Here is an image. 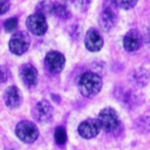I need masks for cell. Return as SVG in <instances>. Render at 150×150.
I'll list each match as a JSON object with an SVG mask.
<instances>
[{"label": "cell", "instance_id": "1", "mask_svg": "<svg viewBox=\"0 0 150 150\" xmlns=\"http://www.w3.org/2000/svg\"><path fill=\"white\" fill-rule=\"evenodd\" d=\"M97 119L101 129L108 134H118L123 129V123L118 112L112 107L103 108Z\"/></svg>", "mask_w": 150, "mask_h": 150}, {"label": "cell", "instance_id": "2", "mask_svg": "<svg viewBox=\"0 0 150 150\" xmlns=\"http://www.w3.org/2000/svg\"><path fill=\"white\" fill-rule=\"evenodd\" d=\"M103 88L102 78L93 72H87L82 75L79 81V89L85 98H93L98 95Z\"/></svg>", "mask_w": 150, "mask_h": 150}, {"label": "cell", "instance_id": "3", "mask_svg": "<svg viewBox=\"0 0 150 150\" xmlns=\"http://www.w3.org/2000/svg\"><path fill=\"white\" fill-rule=\"evenodd\" d=\"M118 4L116 1H106L98 17V24L103 31L108 32L116 25L118 20Z\"/></svg>", "mask_w": 150, "mask_h": 150}, {"label": "cell", "instance_id": "4", "mask_svg": "<svg viewBox=\"0 0 150 150\" xmlns=\"http://www.w3.org/2000/svg\"><path fill=\"white\" fill-rule=\"evenodd\" d=\"M15 134L24 144H33L38 139L39 131L34 123L28 120H23L16 125Z\"/></svg>", "mask_w": 150, "mask_h": 150}, {"label": "cell", "instance_id": "5", "mask_svg": "<svg viewBox=\"0 0 150 150\" xmlns=\"http://www.w3.org/2000/svg\"><path fill=\"white\" fill-rule=\"evenodd\" d=\"M31 38L26 31H18L14 33L8 42V48L12 54L20 56L25 54L29 48Z\"/></svg>", "mask_w": 150, "mask_h": 150}, {"label": "cell", "instance_id": "6", "mask_svg": "<svg viewBox=\"0 0 150 150\" xmlns=\"http://www.w3.org/2000/svg\"><path fill=\"white\" fill-rule=\"evenodd\" d=\"M54 115V107L46 99H43L36 103L33 108L32 116L38 123H48Z\"/></svg>", "mask_w": 150, "mask_h": 150}, {"label": "cell", "instance_id": "7", "mask_svg": "<svg viewBox=\"0 0 150 150\" xmlns=\"http://www.w3.org/2000/svg\"><path fill=\"white\" fill-rule=\"evenodd\" d=\"M26 25L28 30L36 36L44 35L48 28L46 17L39 13H35L28 17Z\"/></svg>", "mask_w": 150, "mask_h": 150}, {"label": "cell", "instance_id": "8", "mask_svg": "<svg viewBox=\"0 0 150 150\" xmlns=\"http://www.w3.org/2000/svg\"><path fill=\"white\" fill-rule=\"evenodd\" d=\"M65 57L59 51H50L46 54L44 65L46 69L51 74H59L64 69Z\"/></svg>", "mask_w": 150, "mask_h": 150}, {"label": "cell", "instance_id": "9", "mask_svg": "<svg viewBox=\"0 0 150 150\" xmlns=\"http://www.w3.org/2000/svg\"><path fill=\"white\" fill-rule=\"evenodd\" d=\"M101 131V127L97 118H87L79 125L78 132L82 138L91 139L95 138Z\"/></svg>", "mask_w": 150, "mask_h": 150}, {"label": "cell", "instance_id": "10", "mask_svg": "<svg viewBox=\"0 0 150 150\" xmlns=\"http://www.w3.org/2000/svg\"><path fill=\"white\" fill-rule=\"evenodd\" d=\"M20 79L28 88H33L37 85L38 81V72L31 64H24L19 68Z\"/></svg>", "mask_w": 150, "mask_h": 150}, {"label": "cell", "instance_id": "11", "mask_svg": "<svg viewBox=\"0 0 150 150\" xmlns=\"http://www.w3.org/2000/svg\"><path fill=\"white\" fill-rule=\"evenodd\" d=\"M4 101L8 108L16 109L23 103V93L16 86H9L4 93Z\"/></svg>", "mask_w": 150, "mask_h": 150}, {"label": "cell", "instance_id": "12", "mask_svg": "<svg viewBox=\"0 0 150 150\" xmlns=\"http://www.w3.org/2000/svg\"><path fill=\"white\" fill-rule=\"evenodd\" d=\"M84 43L88 51L95 53L100 51L103 47V38L97 29L91 28L86 33Z\"/></svg>", "mask_w": 150, "mask_h": 150}, {"label": "cell", "instance_id": "13", "mask_svg": "<svg viewBox=\"0 0 150 150\" xmlns=\"http://www.w3.org/2000/svg\"><path fill=\"white\" fill-rule=\"evenodd\" d=\"M123 47L128 52L139 50L143 44V37L139 30L131 29L125 34L123 40Z\"/></svg>", "mask_w": 150, "mask_h": 150}, {"label": "cell", "instance_id": "14", "mask_svg": "<svg viewBox=\"0 0 150 150\" xmlns=\"http://www.w3.org/2000/svg\"><path fill=\"white\" fill-rule=\"evenodd\" d=\"M52 13L57 17L63 19L69 18L72 15L69 8L67 6V4L65 3H59V2H54Z\"/></svg>", "mask_w": 150, "mask_h": 150}, {"label": "cell", "instance_id": "15", "mask_svg": "<svg viewBox=\"0 0 150 150\" xmlns=\"http://www.w3.org/2000/svg\"><path fill=\"white\" fill-rule=\"evenodd\" d=\"M68 136L64 127L59 126L54 130V140L55 143L59 145H64L67 142Z\"/></svg>", "mask_w": 150, "mask_h": 150}, {"label": "cell", "instance_id": "16", "mask_svg": "<svg viewBox=\"0 0 150 150\" xmlns=\"http://www.w3.org/2000/svg\"><path fill=\"white\" fill-rule=\"evenodd\" d=\"M53 6H54V2H48V1H42L40 3H38L36 6V13H42L44 16L46 17V14L51 13L52 9H53Z\"/></svg>", "mask_w": 150, "mask_h": 150}, {"label": "cell", "instance_id": "17", "mask_svg": "<svg viewBox=\"0 0 150 150\" xmlns=\"http://www.w3.org/2000/svg\"><path fill=\"white\" fill-rule=\"evenodd\" d=\"M18 18H15V17H13V18H10L7 19L4 22V30H5L6 32L11 33L16 29L17 27H18Z\"/></svg>", "mask_w": 150, "mask_h": 150}, {"label": "cell", "instance_id": "18", "mask_svg": "<svg viewBox=\"0 0 150 150\" xmlns=\"http://www.w3.org/2000/svg\"><path fill=\"white\" fill-rule=\"evenodd\" d=\"M118 7L123 8L124 10H129L134 8L138 1H134V0H131V1H116Z\"/></svg>", "mask_w": 150, "mask_h": 150}, {"label": "cell", "instance_id": "19", "mask_svg": "<svg viewBox=\"0 0 150 150\" xmlns=\"http://www.w3.org/2000/svg\"><path fill=\"white\" fill-rule=\"evenodd\" d=\"M9 69L5 65H0V83H5L9 78Z\"/></svg>", "mask_w": 150, "mask_h": 150}, {"label": "cell", "instance_id": "20", "mask_svg": "<svg viewBox=\"0 0 150 150\" xmlns=\"http://www.w3.org/2000/svg\"><path fill=\"white\" fill-rule=\"evenodd\" d=\"M10 1L7 0H0V15L6 13L10 8Z\"/></svg>", "mask_w": 150, "mask_h": 150}]
</instances>
